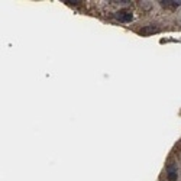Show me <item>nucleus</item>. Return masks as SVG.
Wrapping results in <instances>:
<instances>
[{
    "label": "nucleus",
    "instance_id": "f257e3e1",
    "mask_svg": "<svg viewBox=\"0 0 181 181\" xmlns=\"http://www.w3.org/2000/svg\"><path fill=\"white\" fill-rule=\"evenodd\" d=\"M159 32V28H156V26H154V25H149V26H145L142 28L141 31H139V34L141 35H154V34H158Z\"/></svg>",
    "mask_w": 181,
    "mask_h": 181
},
{
    "label": "nucleus",
    "instance_id": "f03ea898",
    "mask_svg": "<svg viewBox=\"0 0 181 181\" xmlns=\"http://www.w3.org/2000/svg\"><path fill=\"white\" fill-rule=\"evenodd\" d=\"M116 18H117L120 22H130L133 16H132L129 12H125V10H122V12H117V13H116Z\"/></svg>",
    "mask_w": 181,
    "mask_h": 181
},
{
    "label": "nucleus",
    "instance_id": "7ed1b4c3",
    "mask_svg": "<svg viewBox=\"0 0 181 181\" xmlns=\"http://www.w3.org/2000/svg\"><path fill=\"white\" fill-rule=\"evenodd\" d=\"M159 3L165 9H177L181 4V1H175V0H164V1H159Z\"/></svg>",
    "mask_w": 181,
    "mask_h": 181
},
{
    "label": "nucleus",
    "instance_id": "20e7f679",
    "mask_svg": "<svg viewBox=\"0 0 181 181\" xmlns=\"http://www.w3.org/2000/svg\"><path fill=\"white\" fill-rule=\"evenodd\" d=\"M167 173H168V180L170 181L177 180V171H175V165H174V164H170V165H168Z\"/></svg>",
    "mask_w": 181,
    "mask_h": 181
}]
</instances>
